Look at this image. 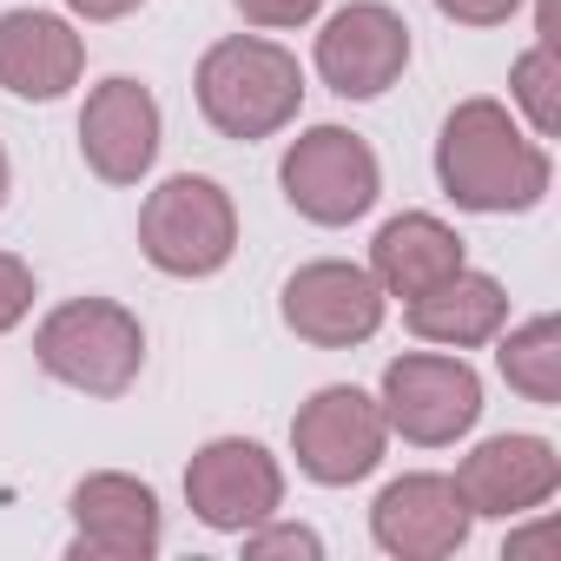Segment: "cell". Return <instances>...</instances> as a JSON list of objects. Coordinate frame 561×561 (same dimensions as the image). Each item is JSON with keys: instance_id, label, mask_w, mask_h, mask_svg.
<instances>
[{"instance_id": "1", "label": "cell", "mask_w": 561, "mask_h": 561, "mask_svg": "<svg viewBox=\"0 0 561 561\" xmlns=\"http://www.w3.org/2000/svg\"><path fill=\"white\" fill-rule=\"evenodd\" d=\"M436 179L443 192L462 205V211H482V218H508V211H535L554 185V165H548V146L535 133H522V119L476 93L462 100L449 119H443V139H436Z\"/></svg>"}, {"instance_id": "2", "label": "cell", "mask_w": 561, "mask_h": 561, "mask_svg": "<svg viewBox=\"0 0 561 561\" xmlns=\"http://www.w3.org/2000/svg\"><path fill=\"white\" fill-rule=\"evenodd\" d=\"M198 113L211 133L225 139H271V133H285L305 106V67L291 47H277V41H257V34H231L218 47H205L198 60Z\"/></svg>"}, {"instance_id": "3", "label": "cell", "mask_w": 561, "mask_h": 561, "mask_svg": "<svg viewBox=\"0 0 561 561\" xmlns=\"http://www.w3.org/2000/svg\"><path fill=\"white\" fill-rule=\"evenodd\" d=\"M34 364L80 397H126L146 370V324L119 298H67L41 318Z\"/></svg>"}, {"instance_id": "4", "label": "cell", "mask_w": 561, "mask_h": 561, "mask_svg": "<svg viewBox=\"0 0 561 561\" xmlns=\"http://www.w3.org/2000/svg\"><path fill=\"white\" fill-rule=\"evenodd\" d=\"M139 251L165 277H211L238 251V211L231 192L205 172H179L146 192L139 205Z\"/></svg>"}, {"instance_id": "5", "label": "cell", "mask_w": 561, "mask_h": 561, "mask_svg": "<svg viewBox=\"0 0 561 561\" xmlns=\"http://www.w3.org/2000/svg\"><path fill=\"white\" fill-rule=\"evenodd\" d=\"M277 185H285L291 211L311 218V225H357L383 192V165H377L364 133L311 126V133L291 139L285 165H277Z\"/></svg>"}, {"instance_id": "6", "label": "cell", "mask_w": 561, "mask_h": 561, "mask_svg": "<svg viewBox=\"0 0 561 561\" xmlns=\"http://www.w3.org/2000/svg\"><path fill=\"white\" fill-rule=\"evenodd\" d=\"M383 423L416 443V449H443L456 436L476 430L482 416V377L462 364V357H443V351H403L390 370H383Z\"/></svg>"}, {"instance_id": "7", "label": "cell", "mask_w": 561, "mask_h": 561, "mask_svg": "<svg viewBox=\"0 0 561 561\" xmlns=\"http://www.w3.org/2000/svg\"><path fill=\"white\" fill-rule=\"evenodd\" d=\"M390 449V423H383V403L364 397L357 383H331L318 390L311 403H298L291 416V456L298 469L318 482V489H351L364 482Z\"/></svg>"}, {"instance_id": "8", "label": "cell", "mask_w": 561, "mask_h": 561, "mask_svg": "<svg viewBox=\"0 0 561 561\" xmlns=\"http://www.w3.org/2000/svg\"><path fill=\"white\" fill-rule=\"evenodd\" d=\"M185 508L211 535H244L285 508V469L251 436H218L185 462Z\"/></svg>"}, {"instance_id": "9", "label": "cell", "mask_w": 561, "mask_h": 561, "mask_svg": "<svg viewBox=\"0 0 561 561\" xmlns=\"http://www.w3.org/2000/svg\"><path fill=\"white\" fill-rule=\"evenodd\" d=\"M277 311H285V324L318 351H357L383 331V291H377L370 264H344V257L298 264L285 277Z\"/></svg>"}, {"instance_id": "10", "label": "cell", "mask_w": 561, "mask_h": 561, "mask_svg": "<svg viewBox=\"0 0 561 561\" xmlns=\"http://www.w3.org/2000/svg\"><path fill=\"white\" fill-rule=\"evenodd\" d=\"M410 67V21L383 0H351L318 34V80L337 100H377Z\"/></svg>"}, {"instance_id": "11", "label": "cell", "mask_w": 561, "mask_h": 561, "mask_svg": "<svg viewBox=\"0 0 561 561\" xmlns=\"http://www.w3.org/2000/svg\"><path fill=\"white\" fill-rule=\"evenodd\" d=\"M159 139H165V119H159V100L152 87L113 73L87 93L80 106V159L93 165V179L106 185H139L159 159Z\"/></svg>"}, {"instance_id": "12", "label": "cell", "mask_w": 561, "mask_h": 561, "mask_svg": "<svg viewBox=\"0 0 561 561\" xmlns=\"http://www.w3.org/2000/svg\"><path fill=\"white\" fill-rule=\"evenodd\" d=\"M67 508H73V548H67L73 561H152L165 541L159 495L139 476L100 469L73 489Z\"/></svg>"}, {"instance_id": "13", "label": "cell", "mask_w": 561, "mask_h": 561, "mask_svg": "<svg viewBox=\"0 0 561 561\" xmlns=\"http://www.w3.org/2000/svg\"><path fill=\"white\" fill-rule=\"evenodd\" d=\"M469 502V515H489V522H515V515H535L554 489H561V456L548 436H489L476 443L456 476H449Z\"/></svg>"}, {"instance_id": "14", "label": "cell", "mask_w": 561, "mask_h": 561, "mask_svg": "<svg viewBox=\"0 0 561 561\" xmlns=\"http://www.w3.org/2000/svg\"><path fill=\"white\" fill-rule=\"evenodd\" d=\"M469 528H476V515H469L462 489L449 476H423V469L397 476L370 508V535L397 561H443L469 541Z\"/></svg>"}, {"instance_id": "15", "label": "cell", "mask_w": 561, "mask_h": 561, "mask_svg": "<svg viewBox=\"0 0 561 561\" xmlns=\"http://www.w3.org/2000/svg\"><path fill=\"white\" fill-rule=\"evenodd\" d=\"M87 73V41L47 8L0 14V87L14 100H60Z\"/></svg>"}, {"instance_id": "16", "label": "cell", "mask_w": 561, "mask_h": 561, "mask_svg": "<svg viewBox=\"0 0 561 561\" xmlns=\"http://www.w3.org/2000/svg\"><path fill=\"white\" fill-rule=\"evenodd\" d=\"M403 324L423 337V344H443V351H476L489 337H502L508 324V291H502V277L489 271H449L443 285L403 298Z\"/></svg>"}, {"instance_id": "17", "label": "cell", "mask_w": 561, "mask_h": 561, "mask_svg": "<svg viewBox=\"0 0 561 561\" xmlns=\"http://www.w3.org/2000/svg\"><path fill=\"white\" fill-rule=\"evenodd\" d=\"M462 238L436 218V211H403L370 238V277L383 298H416L430 285H443L449 271H462Z\"/></svg>"}, {"instance_id": "18", "label": "cell", "mask_w": 561, "mask_h": 561, "mask_svg": "<svg viewBox=\"0 0 561 561\" xmlns=\"http://www.w3.org/2000/svg\"><path fill=\"white\" fill-rule=\"evenodd\" d=\"M495 364H502V383L515 397H528L541 410L561 403V324L554 318H528L522 331H508L502 351H495Z\"/></svg>"}, {"instance_id": "19", "label": "cell", "mask_w": 561, "mask_h": 561, "mask_svg": "<svg viewBox=\"0 0 561 561\" xmlns=\"http://www.w3.org/2000/svg\"><path fill=\"white\" fill-rule=\"evenodd\" d=\"M508 100H515V113L528 119L535 139H554V133H561V54L535 41V47L508 67Z\"/></svg>"}, {"instance_id": "20", "label": "cell", "mask_w": 561, "mask_h": 561, "mask_svg": "<svg viewBox=\"0 0 561 561\" xmlns=\"http://www.w3.org/2000/svg\"><path fill=\"white\" fill-rule=\"evenodd\" d=\"M318 554H324V541H318V528H305V522L264 515L257 528H244V561H318Z\"/></svg>"}, {"instance_id": "21", "label": "cell", "mask_w": 561, "mask_h": 561, "mask_svg": "<svg viewBox=\"0 0 561 561\" xmlns=\"http://www.w3.org/2000/svg\"><path fill=\"white\" fill-rule=\"evenodd\" d=\"M27 311H34V264L0 251V337H8Z\"/></svg>"}, {"instance_id": "22", "label": "cell", "mask_w": 561, "mask_h": 561, "mask_svg": "<svg viewBox=\"0 0 561 561\" xmlns=\"http://www.w3.org/2000/svg\"><path fill=\"white\" fill-rule=\"evenodd\" d=\"M231 8H238L251 27L285 34V27H305V21H318V8H324V0H231Z\"/></svg>"}, {"instance_id": "23", "label": "cell", "mask_w": 561, "mask_h": 561, "mask_svg": "<svg viewBox=\"0 0 561 561\" xmlns=\"http://www.w3.org/2000/svg\"><path fill=\"white\" fill-rule=\"evenodd\" d=\"M515 8L522 0H436V14L456 27H502V21H515Z\"/></svg>"}, {"instance_id": "24", "label": "cell", "mask_w": 561, "mask_h": 561, "mask_svg": "<svg viewBox=\"0 0 561 561\" xmlns=\"http://www.w3.org/2000/svg\"><path fill=\"white\" fill-rule=\"evenodd\" d=\"M67 8H73L80 21H126L133 8H146V0H67Z\"/></svg>"}, {"instance_id": "25", "label": "cell", "mask_w": 561, "mask_h": 561, "mask_svg": "<svg viewBox=\"0 0 561 561\" xmlns=\"http://www.w3.org/2000/svg\"><path fill=\"white\" fill-rule=\"evenodd\" d=\"M8 192H14V165H8V146H0V205H8Z\"/></svg>"}]
</instances>
